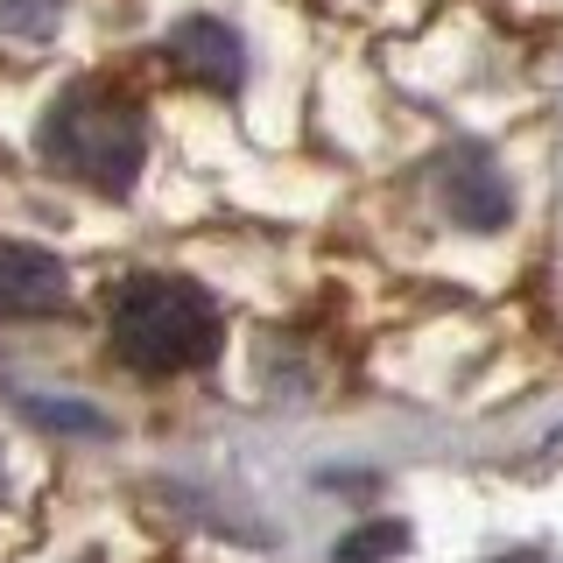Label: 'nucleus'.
Wrapping results in <instances>:
<instances>
[{
    "label": "nucleus",
    "mask_w": 563,
    "mask_h": 563,
    "mask_svg": "<svg viewBox=\"0 0 563 563\" xmlns=\"http://www.w3.org/2000/svg\"><path fill=\"white\" fill-rule=\"evenodd\" d=\"M106 339L134 374H198L225 324L190 275H128L106 289Z\"/></svg>",
    "instance_id": "obj_1"
},
{
    "label": "nucleus",
    "mask_w": 563,
    "mask_h": 563,
    "mask_svg": "<svg viewBox=\"0 0 563 563\" xmlns=\"http://www.w3.org/2000/svg\"><path fill=\"white\" fill-rule=\"evenodd\" d=\"M35 155L99 198H128L141 155H148V128H141L134 99L106 92V85H70L35 120Z\"/></svg>",
    "instance_id": "obj_2"
},
{
    "label": "nucleus",
    "mask_w": 563,
    "mask_h": 563,
    "mask_svg": "<svg viewBox=\"0 0 563 563\" xmlns=\"http://www.w3.org/2000/svg\"><path fill=\"white\" fill-rule=\"evenodd\" d=\"M163 57H169L176 78L205 85V92H240V85H246V43H240V29L211 22V14L176 22L163 35Z\"/></svg>",
    "instance_id": "obj_3"
},
{
    "label": "nucleus",
    "mask_w": 563,
    "mask_h": 563,
    "mask_svg": "<svg viewBox=\"0 0 563 563\" xmlns=\"http://www.w3.org/2000/svg\"><path fill=\"white\" fill-rule=\"evenodd\" d=\"M437 190H444V211L465 225V233H500V225L515 219V190H507V176L493 169L479 148L444 155V169H437Z\"/></svg>",
    "instance_id": "obj_4"
},
{
    "label": "nucleus",
    "mask_w": 563,
    "mask_h": 563,
    "mask_svg": "<svg viewBox=\"0 0 563 563\" xmlns=\"http://www.w3.org/2000/svg\"><path fill=\"white\" fill-rule=\"evenodd\" d=\"M64 296H70V275L57 254L0 240V317H49L64 310Z\"/></svg>",
    "instance_id": "obj_5"
},
{
    "label": "nucleus",
    "mask_w": 563,
    "mask_h": 563,
    "mask_svg": "<svg viewBox=\"0 0 563 563\" xmlns=\"http://www.w3.org/2000/svg\"><path fill=\"white\" fill-rule=\"evenodd\" d=\"M64 22V0H0V35H22V43H43L49 29Z\"/></svg>",
    "instance_id": "obj_6"
},
{
    "label": "nucleus",
    "mask_w": 563,
    "mask_h": 563,
    "mask_svg": "<svg viewBox=\"0 0 563 563\" xmlns=\"http://www.w3.org/2000/svg\"><path fill=\"white\" fill-rule=\"evenodd\" d=\"M401 542H409V528H401V521H380V528H366V536H345V542H339V563H374V556H395Z\"/></svg>",
    "instance_id": "obj_7"
},
{
    "label": "nucleus",
    "mask_w": 563,
    "mask_h": 563,
    "mask_svg": "<svg viewBox=\"0 0 563 563\" xmlns=\"http://www.w3.org/2000/svg\"><path fill=\"white\" fill-rule=\"evenodd\" d=\"M515 563H528V556H515Z\"/></svg>",
    "instance_id": "obj_8"
}]
</instances>
